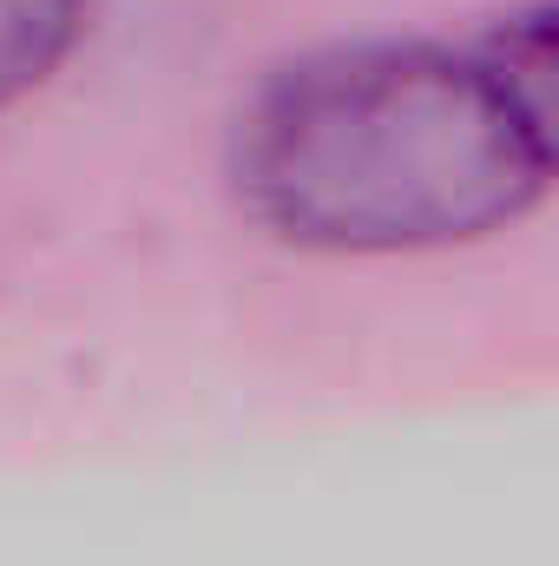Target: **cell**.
Segmentation results:
<instances>
[{
    "mask_svg": "<svg viewBox=\"0 0 559 566\" xmlns=\"http://www.w3.org/2000/svg\"><path fill=\"white\" fill-rule=\"evenodd\" d=\"M474 53L487 60L540 178H559V0L507 13Z\"/></svg>",
    "mask_w": 559,
    "mask_h": 566,
    "instance_id": "cell-2",
    "label": "cell"
},
{
    "mask_svg": "<svg viewBox=\"0 0 559 566\" xmlns=\"http://www.w3.org/2000/svg\"><path fill=\"white\" fill-rule=\"evenodd\" d=\"M224 178L264 238L316 258L474 244L547 185L487 60L402 33L271 66L231 119Z\"/></svg>",
    "mask_w": 559,
    "mask_h": 566,
    "instance_id": "cell-1",
    "label": "cell"
},
{
    "mask_svg": "<svg viewBox=\"0 0 559 566\" xmlns=\"http://www.w3.org/2000/svg\"><path fill=\"white\" fill-rule=\"evenodd\" d=\"M93 27V0H0V119L60 80Z\"/></svg>",
    "mask_w": 559,
    "mask_h": 566,
    "instance_id": "cell-3",
    "label": "cell"
}]
</instances>
